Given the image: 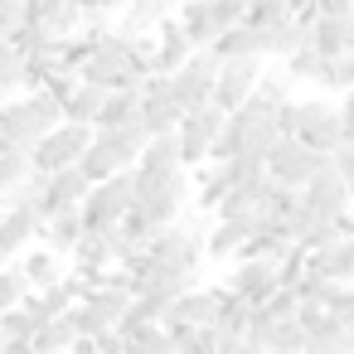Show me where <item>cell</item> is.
<instances>
[{
    "mask_svg": "<svg viewBox=\"0 0 354 354\" xmlns=\"http://www.w3.org/2000/svg\"><path fill=\"white\" fill-rule=\"evenodd\" d=\"M306 44L320 54V59H335L349 49V30H344V15H320L310 10L306 15Z\"/></svg>",
    "mask_w": 354,
    "mask_h": 354,
    "instance_id": "cell-12",
    "label": "cell"
},
{
    "mask_svg": "<svg viewBox=\"0 0 354 354\" xmlns=\"http://www.w3.org/2000/svg\"><path fill=\"white\" fill-rule=\"evenodd\" d=\"M15 25H20V15H10V10H6V6H0V39H6V35H10V30H15Z\"/></svg>",
    "mask_w": 354,
    "mask_h": 354,
    "instance_id": "cell-31",
    "label": "cell"
},
{
    "mask_svg": "<svg viewBox=\"0 0 354 354\" xmlns=\"http://www.w3.org/2000/svg\"><path fill=\"white\" fill-rule=\"evenodd\" d=\"M88 141H93V127H88V122H54V127L30 146V160H35V170L49 175V170H59V165H73Z\"/></svg>",
    "mask_w": 354,
    "mask_h": 354,
    "instance_id": "cell-5",
    "label": "cell"
},
{
    "mask_svg": "<svg viewBox=\"0 0 354 354\" xmlns=\"http://www.w3.org/2000/svg\"><path fill=\"white\" fill-rule=\"evenodd\" d=\"M272 122H277V136H296V127H301V102L286 97L281 107H272Z\"/></svg>",
    "mask_w": 354,
    "mask_h": 354,
    "instance_id": "cell-27",
    "label": "cell"
},
{
    "mask_svg": "<svg viewBox=\"0 0 354 354\" xmlns=\"http://www.w3.org/2000/svg\"><path fill=\"white\" fill-rule=\"evenodd\" d=\"M218 127H223V112H218L214 102L180 112V122H175V141H180V165H185V170L204 160V151H209V141H214Z\"/></svg>",
    "mask_w": 354,
    "mask_h": 354,
    "instance_id": "cell-6",
    "label": "cell"
},
{
    "mask_svg": "<svg viewBox=\"0 0 354 354\" xmlns=\"http://www.w3.org/2000/svg\"><path fill=\"white\" fill-rule=\"evenodd\" d=\"M296 136H301L306 146H315V151H325V156H330V151L344 141L339 102H320V97L301 102V127H296Z\"/></svg>",
    "mask_w": 354,
    "mask_h": 354,
    "instance_id": "cell-8",
    "label": "cell"
},
{
    "mask_svg": "<svg viewBox=\"0 0 354 354\" xmlns=\"http://www.w3.org/2000/svg\"><path fill=\"white\" fill-rule=\"evenodd\" d=\"M223 286H228V291H238L243 301L262 306V301L272 296V286H281V281H277V262H272V257H262V252L233 257V272H228V281H223Z\"/></svg>",
    "mask_w": 354,
    "mask_h": 354,
    "instance_id": "cell-9",
    "label": "cell"
},
{
    "mask_svg": "<svg viewBox=\"0 0 354 354\" xmlns=\"http://www.w3.org/2000/svg\"><path fill=\"white\" fill-rule=\"evenodd\" d=\"M64 315L73 320V330H78V335H97V330H107V325H117V320H112L107 310H97L93 301H73V306H68Z\"/></svg>",
    "mask_w": 354,
    "mask_h": 354,
    "instance_id": "cell-23",
    "label": "cell"
},
{
    "mask_svg": "<svg viewBox=\"0 0 354 354\" xmlns=\"http://www.w3.org/2000/svg\"><path fill=\"white\" fill-rule=\"evenodd\" d=\"M180 6V30H185V39H189V49H199V44H214V35H218V20H214V10H209V0H175Z\"/></svg>",
    "mask_w": 354,
    "mask_h": 354,
    "instance_id": "cell-16",
    "label": "cell"
},
{
    "mask_svg": "<svg viewBox=\"0 0 354 354\" xmlns=\"http://www.w3.org/2000/svg\"><path fill=\"white\" fill-rule=\"evenodd\" d=\"M344 88H354V44L330 59V88L325 93H344Z\"/></svg>",
    "mask_w": 354,
    "mask_h": 354,
    "instance_id": "cell-26",
    "label": "cell"
},
{
    "mask_svg": "<svg viewBox=\"0 0 354 354\" xmlns=\"http://www.w3.org/2000/svg\"><path fill=\"white\" fill-rule=\"evenodd\" d=\"M160 15H165V6L160 0H127V6L112 15V25L131 39V35H151L156 25H160Z\"/></svg>",
    "mask_w": 354,
    "mask_h": 354,
    "instance_id": "cell-17",
    "label": "cell"
},
{
    "mask_svg": "<svg viewBox=\"0 0 354 354\" xmlns=\"http://www.w3.org/2000/svg\"><path fill=\"white\" fill-rule=\"evenodd\" d=\"M73 339H78L73 320H68V315H49V320H39V325H35L30 349H73Z\"/></svg>",
    "mask_w": 354,
    "mask_h": 354,
    "instance_id": "cell-20",
    "label": "cell"
},
{
    "mask_svg": "<svg viewBox=\"0 0 354 354\" xmlns=\"http://www.w3.org/2000/svg\"><path fill=\"white\" fill-rule=\"evenodd\" d=\"M54 122H64V112H59V97L49 88H30L25 97H6L0 102V146L30 151Z\"/></svg>",
    "mask_w": 354,
    "mask_h": 354,
    "instance_id": "cell-1",
    "label": "cell"
},
{
    "mask_svg": "<svg viewBox=\"0 0 354 354\" xmlns=\"http://www.w3.org/2000/svg\"><path fill=\"white\" fill-rule=\"evenodd\" d=\"M25 291H30V281H25L20 262H6V267H0V310H6V306H20Z\"/></svg>",
    "mask_w": 354,
    "mask_h": 354,
    "instance_id": "cell-25",
    "label": "cell"
},
{
    "mask_svg": "<svg viewBox=\"0 0 354 354\" xmlns=\"http://www.w3.org/2000/svg\"><path fill=\"white\" fill-rule=\"evenodd\" d=\"M301 204L315 214V218H344L349 214V194H344V175L335 165L315 170L306 185H301Z\"/></svg>",
    "mask_w": 354,
    "mask_h": 354,
    "instance_id": "cell-10",
    "label": "cell"
},
{
    "mask_svg": "<svg viewBox=\"0 0 354 354\" xmlns=\"http://www.w3.org/2000/svg\"><path fill=\"white\" fill-rule=\"evenodd\" d=\"M30 238H39V214L30 204H10L0 209V257H15L30 248Z\"/></svg>",
    "mask_w": 354,
    "mask_h": 354,
    "instance_id": "cell-11",
    "label": "cell"
},
{
    "mask_svg": "<svg viewBox=\"0 0 354 354\" xmlns=\"http://www.w3.org/2000/svg\"><path fill=\"white\" fill-rule=\"evenodd\" d=\"M180 102H175V88H170V73H146L141 78V102H136V117L146 122V131H170L180 122Z\"/></svg>",
    "mask_w": 354,
    "mask_h": 354,
    "instance_id": "cell-7",
    "label": "cell"
},
{
    "mask_svg": "<svg viewBox=\"0 0 354 354\" xmlns=\"http://www.w3.org/2000/svg\"><path fill=\"white\" fill-rule=\"evenodd\" d=\"M39 238H44V248H49V252L68 257V252H73V243L83 238V214H78V204L54 209V214L39 223Z\"/></svg>",
    "mask_w": 354,
    "mask_h": 354,
    "instance_id": "cell-13",
    "label": "cell"
},
{
    "mask_svg": "<svg viewBox=\"0 0 354 354\" xmlns=\"http://www.w3.org/2000/svg\"><path fill=\"white\" fill-rule=\"evenodd\" d=\"M330 165H335L339 175H354V141H339V146L330 151Z\"/></svg>",
    "mask_w": 354,
    "mask_h": 354,
    "instance_id": "cell-29",
    "label": "cell"
},
{
    "mask_svg": "<svg viewBox=\"0 0 354 354\" xmlns=\"http://www.w3.org/2000/svg\"><path fill=\"white\" fill-rule=\"evenodd\" d=\"M127 209H131V165H122V170H112L107 180L88 185V194L78 199L83 228H112Z\"/></svg>",
    "mask_w": 354,
    "mask_h": 354,
    "instance_id": "cell-2",
    "label": "cell"
},
{
    "mask_svg": "<svg viewBox=\"0 0 354 354\" xmlns=\"http://www.w3.org/2000/svg\"><path fill=\"white\" fill-rule=\"evenodd\" d=\"M344 30H349V44H354V10L344 15Z\"/></svg>",
    "mask_w": 354,
    "mask_h": 354,
    "instance_id": "cell-32",
    "label": "cell"
},
{
    "mask_svg": "<svg viewBox=\"0 0 354 354\" xmlns=\"http://www.w3.org/2000/svg\"><path fill=\"white\" fill-rule=\"evenodd\" d=\"M262 306H267L272 315H296V291H291V286H272V296H267Z\"/></svg>",
    "mask_w": 354,
    "mask_h": 354,
    "instance_id": "cell-28",
    "label": "cell"
},
{
    "mask_svg": "<svg viewBox=\"0 0 354 354\" xmlns=\"http://www.w3.org/2000/svg\"><path fill=\"white\" fill-rule=\"evenodd\" d=\"M262 349H277V354H301L306 349V330L296 315H272L267 320V335H262Z\"/></svg>",
    "mask_w": 354,
    "mask_h": 354,
    "instance_id": "cell-19",
    "label": "cell"
},
{
    "mask_svg": "<svg viewBox=\"0 0 354 354\" xmlns=\"http://www.w3.org/2000/svg\"><path fill=\"white\" fill-rule=\"evenodd\" d=\"M344 330H349V339H354V315H349V320H344Z\"/></svg>",
    "mask_w": 354,
    "mask_h": 354,
    "instance_id": "cell-33",
    "label": "cell"
},
{
    "mask_svg": "<svg viewBox=\"0 0 354 354\" xmlns=\"http://www.w3.org/2000/svg\"><path fill=\"white\" fill-rule=\"evenodd\" d=\"M339 122H344V141H354V88H344V102H339Z\"/></svg>",
    "mask_w": 354,
    "mask_h": 354,
    "instance_id": "cell-30",
    "label": "cell"
},
{
    "mask_svg": "<svg viewBox=\"0 0 354 354\" xmlns=\"http://www.w3.org/2000/svg\"><path fill=\"white\" fill-rule=\"evenodd\" d=\"M78 170H83L93 185H97V180H107L112 170H122V165H117V156H112V151H107V146L93 136V141L83 146V156H78Z\"/></svg>",
    "mask_w": 354,
    "mask_h": 354,
    "instance_id": "cell-22",
    "label": "cell"
},
{
    "mask_svg": "<svg viewBox=\"0 0 354 354\" xmlns=\"http://www.w3.org/2000/svg\"><path fill=\"white\" fill-rule=\"evenodd\" d=\"M248 228H252V214H243V218H218V223H209V233H204V257H214V262L233 257V252L243 248Z\"/></svg>",
    "mask_w": 354,
    "mask_h": 354,
    "instance_id": "cell-15",
    "label": "cell"
},
{
    "mask_svg": "<svg viewBox=\"0 0 354 354\" xmlns=\"http://www.w3.org/2000/svg\"><path fill=\"white\" fill-rule=\"evenodd\" d=\"M330 165V156L325 151H315V146H306L301 136H277L272 146H267V175L272 180H281V185H291V189H301L315 170H325Z\"/></svg>",
    "mask_w": 354,
    "mask_h": 354,
    "instance_id": "cell-3",
    "label": "cell"
},
{
    "mask_svg": "<svg viewBox=\"0 0 354 354\" xmlns=\"http://www.w3.org/2000/svg\"><path fill=\"white\" fill-rule=\"evenodd\" d=\"M257 73H262V54H228V59H218L214 83H209V102H214L218 112H233V107L252 93Z\"/></svg>",
    "mask_w": 354,
    "mask_h": 354,
    "instance_id": "cell-4",
    "label": "cell"
},
{
    "mask_svg": "<svg viewBox=\"0 0 354 354\" xmlns=\"http://www.w3.org/2000/svg\"><path fill=\"white\" fill-rule=\"evenodd\" d=\"M102 93H107V88H97V83H83V78H78V83L68 88V97L59 102L64 122H88V127H93V117H97V107H102Z\"/></svg>",
    "mask_w": 354,
    "mask_h": 354,
    "instance_id": "cell-18",
    "label": "cell"
},
{
    "mask_svg": "<svg viewBox=\"0 0 354 354\" xmlns=\"http://www.w3.org/2000/svg\"><path fill=\"white\" fill-rule=\"evenodd\" d=\"M20 272H25V281H30V286H49L54 277H64L59 252H49V248H30V252L20 257Z\"/></svg>",
    "mask_w": 354,
    "mask_h": 354,
    "instance_id": "cell-21",
    "label": "cell"
},
{
    "mask_svg": "<svg viewBox=\"0 0 354 354\" xmlns=\"http://www.w3.org/2000/svg\"><path fill=\"white\" fill-rule=\"evenodd\" d=\"M35 325H39V320H35L25 306H6V310H0V335H6V339H25V344H30Z\"/></svg>",
    "mask_w": 354,
    "mask_h": 354,
    "instance_id": "cell-24",
    "label": "cell"
},
{
    "mask_svg": "<svg viewBox=\"0 0 354 354\" xmlns=\"http://www.w3.org/2000/svg\"><path fill=\"white\" fill-rule=\"evenodd\" d=\"M281 73L291 83H315V88H330V59H320L310 44H296L291 54H281Z\"/></svg>",
    "mask_w": 354,
    "mask_h": 354,
    "instance_id": "cell-14",
    "label": "cell"
}]
</instances>
